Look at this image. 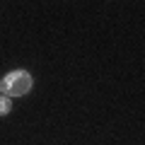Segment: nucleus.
Here are the masks:
<instances>
[{
  "label": "nucleus",
  "mask_w": 145,
  "mask_h": 145,
  "mask_svg": "<svg viewBox=\"0 0 145 145\" xmlns=\"http://www.w3.org/2000/svg\"><path fill=\"white\" fill-rule=\"evenodd\" d=\"M0 89L5 94H10V97H22V94H27L31 89V78L29 72L24 70H17V72H10L3 82H0Z\"/></svg>",
  "instance_id": "obj_1"
},
{
  "label": "nucleus",
  "mask_w": 145,
  "mask_h": 145,
  "mask_svg": "<svg viewBox=\"0 0 145 145\" xmlns=\"http://www.w3.org/2000/svg\"><path fill=\"white\" fill-rule=\"evenodd\" d=\"M7 111H10V99L0 97V114H7Z\"/></svg>",
  "instance_id": "obj_2"
}]
</instances>
